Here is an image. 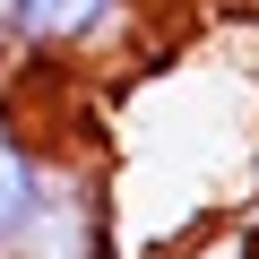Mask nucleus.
Masks as SVG:
<instances>
[{"mask_svg":"<svg viewBox=\"0 0 259 259\" xmlns=\"http://www.w3.org/2000/svg\"><path fill=\"white\" fill-rule=\"evenodd\" d=\"M130 18V0H0V35L26 61H78Z\"/></svg>","mask_w":259,"mask_h":259,"instance_id":"obj_1","label":"nucleus"},{"mask_svg":"<svg viewBox=\"0 0 259 259\" xmlns=\"http://www.w3.org/2000/svg\"><path fill=\"white\" fill-rule=\"evenodd\" d=\"M52 156H44V139L18 121V112H0V250H9L26 225H35V207L52 199Z\"/></svg>","mask_w":259,"mask_h":259,"instance_id":"obj_2","label":"nucleus"}]
</instances>
